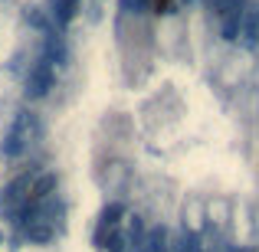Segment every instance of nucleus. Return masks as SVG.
<instances>
[{
  "label": "nucleus",
  "instance_id": "f3484780",
  "mask_svg": "<svg viewBox=\"0 0 259 252\" xmlns=\"http://www.w3.org/2000/svg\"><path fill=\"white\" fill-rule=\"evenodd\" d=\"M158 7H167V0H158Z\"/></svg>",
  "mask_w": 259,
  "mask_h": 252
},
{
  "label": "nucleus",
  "instance_id": "0eeeda50",
  "mask_svg": "<svg viewBox=\"0 0 259 252\" xmlns=\"http://www.w3.org/2000/svg\"><path fill=\"white\" fill-rule=\"evenodd\" d=\"M243 10H246V4H236V7H230V10L220 13V36L227 39V43H236V36H240Z\"/></svg>",
  "mask_w": 259,
  "mask_h": 252
},
{
  "label": "nucleus",
  "instance_id": "4468645a",
  "mask_svg": "<svg viewBox=\"0 0 259 252\" xmlns=\"http://www.w3.org/2000/svg\"><path fill=\"white\" fill-rule=\"evenodd\" d=\"M121 213H125V207H121V203H108V207L102 210V223H99V226H118V223H121Z\"/></svg>",
  "mask_w": 259,
  "mask_h": 252
},
{
  "label": "nucleus",
  "instance_id": "1a4fd4ad",
  "mask_svg": "<svg viewBox=\"0 0 259 252\" xmlns=\"http://www.w3.org/2000/svg\"><path fill=\"white\" fill-rule=\"evenodd\" d=\"M171 252H207L200 242V236L190 233V229H181L177 236H171Z\"/></svg>",
  "mask_w": 259,
  "mask_h": 252
},
{
  "label": "nucleus",
  "instance_id": "f257e3e1",
  "mask_svg": "<svg viewBox=\"0 0 259 252\" xmlns=\"http://www.w3.org/2000/svg\"><path fill=\"white\" fill-rule=\"evenodd\" d=\"M39 134H43L39 115L20 112L17 118H13L10 131H7V138H4V144H0V151H4V158H20V154L26 151V144H30V141H36Z\"/></svg>",
  "mask_w": 259,
  "mask_h": 252
},
{
  "label": "nucleus",
  "instance_id": "423d86ee",
  "mask_svg": "<svg viewBox=\"0 0 259 252\" xmlns=\"http://www.w3.org/2000/svg\"><path fill=\"white\" fill-rule=\"evenodd\" d=\"M138 252H171V229L167 226H148L145 239H141Z\"/></svg>",
  "mask_w": 259,
  "mask_h": 252
},
{
  "label": "nucleus",
  "instance_id": "ddd939ff",
  "mask_svg": "<svg viewBox=\"0 0 259 252\" xmlns=\"http://www.w3.org/2000/svg\"><path fill=\"white\" fill-rule=\"evenodd\" d=\"M23 229L33 242H50L53 236H56V229H53L50 223H30V226H23Z\"/></svg>",
  "mask_w": 259,
  "mask_h": 252
},
{
  "label": "nucleus",
  "instance_id": "dca6fc26",
  "mask_svg": "<svg viewBox=\"0 0 259 252\" xmlns=\"http://www.w3.org/2000/svg\"><path fill=\"white\" fill-rule=\"evenodd\" d=\"M210 252H233V249H210Z\"/></svg>",
  "mask_w": 259,
  "mask_h": 252
},
{
  "label": "nucleus",
  "instance_id": "f03ea898",
  "mask_svg": "<svg viewBox=\"0 0 259 252\" xmlns=\"http://www.w3.org/2000/svg\"><path fill=\"white\" fill-rule=\"evenodd\" d=\"M53 82H56V69H53V63H46V59L39 56L36 63L26 69V79H23L26 98H46L50 88H53Z\"/></svg>",
  "mask_w": 259,
  "mask_h": 252
},
{
  "label": "nucleus",
  "instance_id": "20e7f679",
  "mask_svg": "<svg viewBox=\"0 0 259 252\" xmlns=\"http://www.w3.org/2000/svg\"><path fill=\"white\" fill-rule=\"evenodd\" d=\"M236 43L249 53H259V7H246L243 10V23H240Z\"/></svg>",
  "mask_w": 259,
  "mask_h": 252
},
{
  "label": "nucleus",
  "instance_id": "2eb2a0df",
  "mask_svg": "<svg viewBox=\"0 0 259 252\" xmlns=\"http://www.w3.org/2000/svg\"><path fill=\"white\" fill-rule=\"evenodd\" d=\"M236 4H246V0H203V7H207L210 13H217V17H220L223 10H230V7H236Z\"/></svg>",
  "mask_w": 259,
  "mask_h": 252
},
{
  "label": "nucleus",
  "instance_id": "6e6552de",
  "mask_svg": "<svg viewBox=\"0 0 259 252\" xmlns=\"http://www.w3.org/2000/svg\"><path fill=\"white\" fill-rule=\"evenodd\" d=\"M79 10V0H50V17L56 26H69Z\"/></svg>",
  "mask_w": 259,
  "mask_h": 252
},
{
  "label": "nucleus",
  "instance_id": "7ed1b4c3",
  "mask_svg": "<svg viewBox=\"0 0 259 252\" xmlns=\"http://www.w3.org/2000/svg\"><path fill=\"white\" fill-rule=\"evenodd\" d=\"M30 183H33V177H30V174L17 177V180H13L10 187L0 193V210H4V213H10V216H17V213H20V207L30 200Z\"/></svg>",
  "mask_w": 259,
  "mask_h": 252
},
{
  "label": "nucleus",
  "instance_id": "f8f14e48",
  "mask_svg": "<svg viewBox=\"0 0 259 252\" xmlns=\"http://www.w3.org/2000/svg\"><path fill=\"white\" fill-rule=\"evenodd\" d=\"M26 23L30 26H36V30H43V33H50V30H56V23H53V17H46L39 7H30L26 10Z\"/></svg>",
  "mask_w": 259,
  "mask_h": 252
},
{
  "label": "nucleus",
  "instance_id": "9d476101",
  "mask_svg": "<svg viewBox=\"0 0 259 252\" xmlns=\"http://www.w3.org/2000/svg\"><path fill=\"white\" fill-rule=\"evenodd\" d=\"M56 174H39V177H33V183H30V200H46V196H53L56 193Z\"/></svg>",
  "mask_w": 259,
  "mask_h": 252
},
{
  "label": "nucleus",
  "instance_id": "39448f33",
  "mask_svg": "<svg viewBox=\"0 0 259 252\" xmlns=\"http://www.w3.org/2000/svg\"><path fill=\"white\" fill-rule=\"evenodd\" d=\"M43 59L53 66H66V59H69V46H66V36L56 30L46 33V43H43Z\"/></svg>",
  "mask_w": 259,
  "mask_h": 252
},
{
  "label": "nucleus",
  "instance_id": "a211bd4d",
  "mask_svg": "<svg viewBox=\"0 0 259 252\" xmlns=\"http://www.w3.org/2000/svg\"><path fill=\"white\" fill-rule=\"evenodd\" d=\"M233 252H253V249H233Z\"/></svg>",
  "mask_w": 259,
  "mask_h": 252
},
{
  "label": "nucleus",
  "instance_id": "9b49d317",
  "mask_svg": "<svg viewBox=\"0 0 259 252\" xmlns=\"http://www.w3.org/2000/svg\"><path fill=\"white\" fill-rule=\"evenodd\" d=\"M145 233H148L145 220H141V216H132V220H128V246H132V252H138L141 239H145Z\"/></svg>",
  "mask_w": 259,
  "mask_h": 252
},
{
  "label": "nucleus",
  "instance_id": "6ab92c4d",
  "mask_svg": "<svg viewBox=\"0 0 259 252\" xmlns=\"http://www.w3.org/2000/svg\"><path fill=\"white\" fill-rule=\"evenodd\" d=\"M187 4H194V0H187Z\"/></svg>",
  "mask_w": 259,
  "mask_h": 252
}]
</instances>
